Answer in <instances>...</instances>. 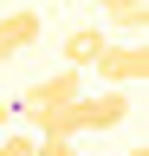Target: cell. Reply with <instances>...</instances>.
Wrapping results in <instances>:
<instances>
[{
    "instance_id": "obj_1",
    "label": "cell",
    "mask_w": 149,
    "mask_h": 156,
    "mask_svg": "<svg viewBox=\"0 0 149 156\" xmlns=\"http://www.w3.org/2000/svg\"><path fill=\"white\" fill-rule=\"evenodd\" d=\"M78 98H84V72L59 65L52 78H32V91L20 98V111H26V117H46V111H65V104H78Z\"/></svg>"
},
{
    "instance_id": "obj_2",
    "label": "cell",
    "mask_w": 149,
    "mask_h": 156,
    "mask_svg": "<svg viewBox=\"0 0 149 156\" xmlns=\"http://www.w3.org/2000/svg\"><path fill=\"white\" fill-rule=\"evenodd\" d=\"M91 72L104 78V91H130V85H143V78H149V52H143V46H130V39H110L104 58H97Z\"/></svg>"
},
{
    "instance_id": "obj_3",
    "label": "cell",
    "mask_w": 149,
    "mask_h": 156,
    "mask_svg": "<svg viewBox=\"0 0 149 156\" xmlns=\"http://www.w3.org/2000/svg\"><path fill=\"white\" fill-rule=\"evenodd\" d=\"M104 46H110L104 26H71V33H65V65H71V72H91V65L104 58Z\"/></svg>"
},
{
    "instance_id": "obj_4",
    "label": "cell",
    "mask_w": 149,
    "mask_h": 156,
    "mask_svg": "<svg viewBox=\"0 0 149 156\" xmlns=\"http://www.w3.org/2000/svg\"><path fill=\"white\" fill-rule=\"evenodd\" d=\"M32 39H39V13H32V7H20V13H7V20H0V65H7L13 52H26Z\"/></svg>"
},
{
    "instance_id": "obj_5",
    "label": "cell",
    "mask_w": 149,
    "mask_h": 156,
    "mask_svg": "<svg viewBox=\"0 0 149 156\" xmlns=\"http://www.w3.org/2000/svg\"><path fill=\"white\" fill-rule=\"evenodd\" d=\"M110 33H123L130 46H143V33H149V0H110Z\"/></svg>"
},
{
    "instance_id": "obj_6",
    "label": "cell",
    "mask_w": 149,
    "mask_h": 156,
    "mask_svg": "<svg viewBox=\"0 0 149 156\" xmlns=\"http://www.w3.org/2000/svg\"><path fill=\"white\" fill-rule=\"evenodd\" d=\"M39 150V136H0V156H32Z\"/></svg>"
},
{
    "instance_id": "obj_7",
    "label": "cell",
    "mask_w": 149,
    "mask_h": 156,
    "mask_svg": "<svg viewBox=\"0 0 149 156\" xmlns=\"http://www.w3.org/2000/svg\"><path fill=\"white\" fill-rule=\"evenodd\" d=\"M32 156H78V150H71L65 136H39V150H32Z\"/></svg>"
},
{
    "instance_id": "obj_8",
    "label": "cell",
    "mask_w": 149,
    "mask_h": 156,
    "mask_svg": "<svg viewBox=\"0 0 149 156\" xmlns=\"http://www.w3.org/2000/svg\"><path fill=\"white\" fill-rule=\"evenodd\" d=\"M7 117H13V104H0V130H7Z\"/></svg>"
},
{
    "instance_id": "obj_9",
    "label": "cell",
    "mask_w": 149,
    "mask_h": 156,
    "mask_svg": "<svg viewBox=\"0 0 149 156\" xmlns=\"http://www.w3.org/2000/svg\"><path fill=\"white\" fill-rule=\"evenodd\" d=\"M123 156H149V150H123Z\"/></svg>"
},
{
    "instance_id": "obj_10",
    "label": "cell",
    "mask_w": 149,
    "mask_h": 156,
    "mask_svg": "<svg viewBox=\"0 0 149 156\" xmlns=\"http://www.w3.org/2000/svg\"><path fill=\"white\" fill-rule=\"evenodd\" d=\"M97 7H110V0H97Z\"/></svg>"
}]
</instances>
